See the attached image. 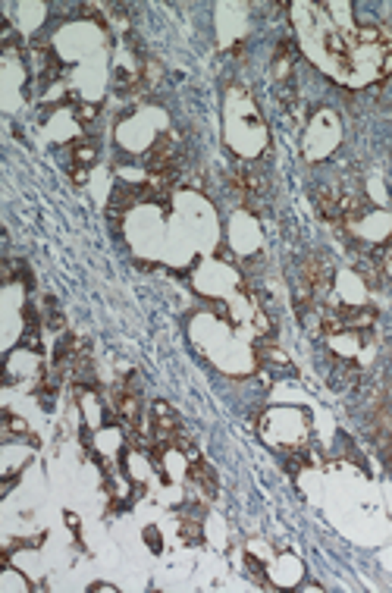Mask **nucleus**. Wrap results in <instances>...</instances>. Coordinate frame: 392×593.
<instances>
[{
    "label": "nucleus",
    "instance_id": "nucleus-1",
    "mask_svg": "<svg viewBox=\"0 0 392 593\" xmlns=\"http://www.w3.org/2000/svg\"><path fill=\"white\" fill-rule=\"evenodd\" d=\"M301 286H308L317 299L329 292V286H333V267H329V261L323 254H308L301 261Z\"/></svg>",
    "mask_w": 392,
    "mask_h": 593
},
{
    "label": "nucleus",
    "instance_id": "nucleus-2",
    "mask_svg": "<svg viewBox=\"0 0 392 593\" xmlns=\"http://www.w3.org/2000/svg\"><path fill=\"white\" fill-rule=\"evenodd\" d=\"M374 440H377V446H380V452L383 458L392 464V399H383L380 405L374 408Z\"/></svg>",
    "mask_w": 392,
    "mask_h": 593
},
{
    "label": "nucleus",
    "instance_id": "nucleus-3",
    "mask_svg": "<svg viewBox=\"0 0 392 593\" xmlns=\"http://www.w3.org/2000/svg\"><path fill=\"white\" fill-rule=\"evenodd\" d=\"M188 481H192L195 487L201 490V496H207V500L217 496V474H214V468L204 462V458H195V462H192V468H188Z\"/></svg>",
    "mask_w": 392,
    "mask_h": 593
},
{
    "label": "nucleus",
    "instance_id": "nucleus-4",
    "mask_svg": "<svg viewBox=\"0 0 392 593\" xmlns=\"http://www.w3.org/2000/svg\"><path fill=\"white\" fill-rule=\"evenodd\" d=\"M314 204H317V214H320L327 223H333V226L342 223V198L333 192V188H320Z\"/></svg>",
    "mask_w": 392,
    "mask_h": 593
},
{
    "label": "nucleus",
    "instance_id": "nucleus-5",
    "mask_svg": "<svg viewBox=\"0 0 392 593\" xmlns=\"http://www.w3.org/2000/svg\"><path fill=\"white\" fill-rule=\"evenodd\" d=\"M135 201H141V192H138V185H117L113 188V198H110V207L117 214H123V211H129V207L135 204Z\"/></svg>",
    "mask_w": 392,
    "mask_h": 593
},
{
    "label": "nucleus",
    "instance_id": "nucleus-6",
    "mask_svg": "<svg viewBox=\"0 0 392 593\" xmlns=\"http://www.w3.org/2000/svg\"><path fill=\"white\" fill-rule=\"evenodd\" d=\"M98 157V148H94V141H76V145H72V160H76V164H91V160Z\"/></svg>",
    "mask_w": 392,
    "mask_h": 593
},
{
    "label": "nucleus",
    "instance_id": "nucleus-7",
    "mask_svg": "<svg viewBox=\"0 0 392 593\" xmlns=\"http://www.w3.org/2000/svg\"><path fill=\"white\" fill-rule=\"evenodd\" d=\"M380 273L386 276V280H392V239L383 245V252H380Z\"/></svg>",
    "mask_w": 392,
    "mask_h": 593
},
{
    "label": "nucleus",
    "instance_id": "nucleus-8",
    "mask_svg": "<svg viewBox=\"0 0 392 593\" xmlns=\"http://www.w3.org/2000/svg\"><path fill=\"white\" fill-rule=\"evenodd\" d=\"M4 430L6 434H25V421H19V417H13L10 411H4Z\"/></svg>",
    "mask_w": 392,
    "mask_h": 593
},
{
    "label": "nucleus",
    "instance_id": "nucleus-9",
    "mask_svg": "<svg viewBox=\"0 0 392 593\" xmlns=\"http://www.w3.org/2000/svg\"><path fill=\"white\" fill-rule=\"evenodd\" d=\"M182 540H188V543H198L201 540L198 521H185V524H182Z\"/></svg>",
    "mask_w": 392,
    "mask_h": 593
},
{
    "label": "nucleus",
    "instance_id": "nucleus-10",
    "mask_svg": "<svg viewBox=\"0 0 392 593\" xmlns=\"http://www.w3.org/2000/svg\"><path fill=\"white\" fill-rule=\"evenodd\" d=\"M76 113H79V119H82V123H91V119L98 117V107H94V104H79Z\"/></svg>",
    "mask_w": 392,
    "mask_h": 593
},
{
    "label": "nucleus",
    "instance_id": "nucleus-11",
    "mask_svg": "<svg viewBox=\"0 0 392 593\" xmlns=\"http://www.w3.org/2000/svg\"><path fill=\"white\" fill-rule=\"evenodd\" d=\"M72 179H76V185H85V170H72Z\"/></svg>",
    "mask_w": 392,
    "mask_h": 593
}]
</instances>
